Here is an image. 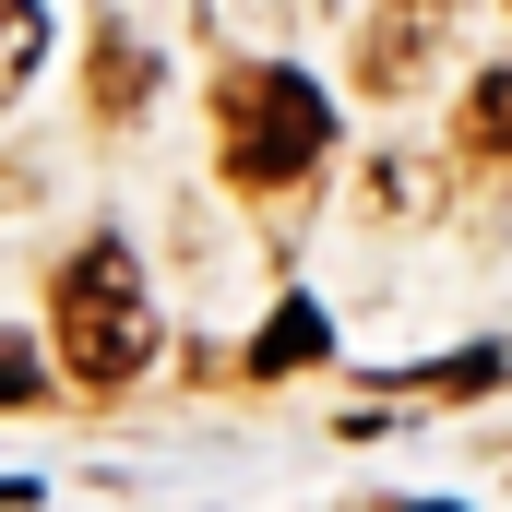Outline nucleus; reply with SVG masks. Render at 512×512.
<instances>
[{"mask_svg": "<svg viewBox=\"0 0 512 512\" xmlns=\"http://www.w3.org/2000/svg\"><path fill=\"white\" fill-rule=\"evenodd\" d=\"M382 512H453V501H382Z\"/></svg>", "mask_w": 512, "mask_h": 512, "instance_id": "1a4fd4ad", "label": "nucleus"}, {"mask_svg": "<svg viewBox=\"0 0 512 512\" xmlns=\"http://www.w3.org/2000/svg\"><path fill=\"white\" fill-rule=\"evenodd\" d=\"M131 96H155V60H131L120 36L96 48V120H131Z\"/></svg>", "mask_w": 512, "mask_h": 512, "instance_id": "0eeeda50", "label": "nucleus"}, {"mask_svg": "<svg viewBox=\"0 0 512 512\" xmlns=\"http://www.w3.org/2000/svg\"><path fill=\"white\" fill-rule=\"evenodd\" d=\"M36 60H48V0H0V108L36 84Z\"/></svg>", "mask_w": 512, "mask_h": 512, "instance_id": "39448f33", "label": "nucleus"}, {"mask_svg": "<svg viewBox=\"0 0 512 512\" xmlns=\"http://www.w3.org/2000/svg\"><path fill=\"white\" fill-rule=\"evenodd\" d=\"M465 143H477L489 167H512V60H501V72H477V96H465Z\"/></svg>", "mask_w": 512, "mask_h": 512, "instance_id": "423d86ee", "label": "nucleus"}, {"mask_svg": "<svg viewBox=\"0 0 512 512\" xmlns=\"http://www.w3.org/2000/svg\"><path fill=\"white\" fill-rule=\"evenodd\" d=\"M322 346H334V322H322L310 298H286V310L262 322V346H251V382H286V370H310Z\"/></svg>", "mask_w": 512, "mask_h": 512, "instance_id": "20e7f679", "label": "nucleus"}, {"mask_svg": "<svg viewBox=\"0 0 512 512\" xmlns=\"http://www.w3.org/2000/svg\"><path fill=\"white\" fill-rule=\"evenodd\" d=\"M215 143H227V179H239V191H286V179L322 167L334 108H322L310 72H286V60H239V72L215 84Z\"/></svg>", "mask_w": 512, "mask_h": 512, "instance_id": "f03ea898", "label": "nucleus"}, {"mask_svg": "<svg viewBox=\"0 0 512 512\" xmlns=\"http://www.w3.org/2000/svg\"><path fill=\"white\" fill-rule=\"evenodd\" d=\"M48 382V358H36V346H24V334H0V405H24V393Z\"/></svg>", "mask_w": 512, "mask_h": 512, "instance_id": "6e6552de", "label": "nucleus"}, {"mask_svg": "<svg viewBox=\"0 0 512 512\" xmlns=\"http://www.w3.org/2000/svg\"><path fill=\"white\" fill-rule=\"evenodd\" d=\"M48 358L84 393L143 382V358H155V286H143L131 239H84V251L48 274Z\"/></svg>", "mask_w": 512, "mask_h": 512, "instance_id": "f257e3e1", "label": "nucleus"}, {"mask_svg": "<svg viewBox=\"0 0 512 512\" xmlns=\"http://www.w3.org/2000/svg\"><path fill=\"white\" fill-rule=\"evenodd\" d=\"M441 48H453V0H382L370 36H358V84L370 96H417Z\"/></svg>", "mask_w": 512, "mask_h": 512, "instance_id": "7ed1b4c3", "label": "nucleus"}]
</instances>
